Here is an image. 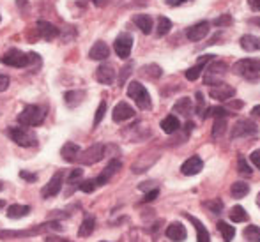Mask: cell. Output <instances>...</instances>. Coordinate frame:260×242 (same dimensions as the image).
Masks as SVG:
<instances>
[{"label":"cell","mask_w":260,"mask_h":242,"mask_svg":"<svg viewBox=\"0 0 260 242\" xmlns=\"http://www.w3.org/2000/svg\"><path fill=\"white\" fill-rule=\"evenodd\" d=\"M48 230H62L60 223L58 221H48L43 223V225H38L30 230H0V239L7 240V239H20V237H34L39 235V233H45Z\"/></svg>","instance_id":"6da1fadb"},{"label":"cell","mask_w":260,"mask_h":242,"mask_svg":"<svg viewBox=\"0 0 260 242\" xmlns=\"http://www.w3.org/2000/svg\"><path fill=\"white\" fill-rule=\"evenodd\" d=\"M0 62L9 67H28L32 62H39V57L36 53H23V51L13 48L0 57Z\"/></svg>","instance_id":"7a4b0ae2"},{"label":"cell","mask_w":260,"mask_h":242,"mask_svg":"<svg viewBox=\"0 0 260 242\" xmlns=\"http://www.w3.org/2000/svg\"><path fill=\"white\" fill-rule=\"evenodd\" d=\"M46 119V110L38 105H28L23 108V112L18 115V122L25 127H36L41 126Z\"/></svg>","instance_id":"3957f363"},{"label":"cell","mask_w":260,"mask_h":242,"mask_svg":"<svg viewBox=\"0 0 260 242\" xmlns=\"http://www.w3.org/2000/svg\"><path fill=\"white\" fill-rule=\"evenodd\" d=\"M232 71L244 80H260V60L257 58H241L234 64Z\"/></svg>","instance_id":"277c9868"},{"label":"cell","mask_w":260,"mask_h":242,"mask_svg":"<svg viewBox=\"0 0 260 242\" xmlns=\"http://www.w3.org/2000/svg\"><path fill=\"white\" fill-rule=\"evenodd\" d=\"M127 96L135 101V105L140 110H151L152 101H151V94L147 92L144 85L140 82H131L127 85Z\"/></svg>","instance_id":"5b68a950"},{"label":"cell","mask_w":260,"mask_h":242,"mask_svg":"<svg viewBox=\"0 0 260 242\" xmlns=\"http://www.w3.org/2000/svg\"><path fill=\"white\" fill-rule=\"evenodd\" d=\"M7 136L20 147H36L38 145V136L32 131L25 129V127H9L7 129Z\"/></svg>","instance_id":"8992f818"},{"label":"cell","mask_w":260,"mask_h":242,"mask_svg":"<svg viewBox=\"0 0 260 242\" xmlns=\"http://www.w3.org/2000/svg\"><path fill=\"white\" fill-rule=\"evenodd\" d=\"M226 69H229V65L225 64V62H218V60H211L209 62V65H206V76H204V80H206L207 85H218V83H221V78L226 75Z\"/></svg>","instance_id":"52a82bcc"},{"label":"cell","mask_w":260,"mask_h":242,"mask_svg":"<svg viewBox=\"0 0 260 242\" xmlns=\"http://www.w3.org/2000/svg\"><path fill=\"white\" fill-rule=\"evenodd\" d=\"M258 133V126L250 119H239L232 127V140L234 138H246V136H255Z\"/></svg>","instance_id":"ba28073f"},{"label":"cell","mask_w":260,"mask_h":242,"mask_svg":"<svg viewBox=\"0 0 260 242\" xmlns=\"http://www.w3.org/2000/svg\"><path fill=\"white\" fill-rule=\"evenodd\" d=\"M105 156V145L103 144H96L89 149H85L83 152H80L78 156V163L85 164V166H90V164H96L98 161H101Z\"/></svg>","instance_id":"9c48e42d"},{"label":"cell","mask_w":260,"mask_h":242,"mask_svg":"<svg viewBox=\"0 0 260 242\" xmlns=\"http://www.w3.org/2000/svg\"><path fill=\"white\" fill-rule=\"evenodd\" d=\"M113 50H115L117 57L126 60V58L131 55V50H133V38H131V34L122 32V34L117 36L115 43H113Z\"/></svg>","instance_id":"30bf717a"},{"label":"cell","mask_w":260,"mask_h":242,"mask_svg":"<svg viewBox=\"0 0 260 242\" xmlns=\"http://www.w3.org/2000/svg\"><path fill=\"white\" fill-rule=\"evenodd\" d=\"M209 96L211 99H214V101H229V99H232L236 96V89L230 85H226V83H218V85H212L211 89H209Z\"/></svg>","instance_id":"8fae6325"},{"label":"cell","mask_w":260,"mask_h":242,"mask_svg":"<svg viewBox=\"0 0 260 242\" xmlns=\"http://www.w3.org/2000/svg\"><path fill=\"white\" fill-rule=\"evenodd\" d=\"M62 184H64V171H57V174L53 175L52 179H50L48 184L43 188V198H53L57 196L58 193H60L62 189Z\"/></svg>","instance_id":"7c38bea8"},{"label":"cell","mask_w":260,"mask_h":242,"mask_svg":"<svg viewBox=\"0 0 260 242\" xmlns=\"http://www.w3.org/2000/svg\"><path fill=\"white\" fill-rule=\"evenodd\" d=\"M133 117H135V110L131 108L126 101L117 102L115 108H113V112H112L113 122H126V120L133 119Z\"/></svg>","instance_id":"4fadbf2b"},{"label":"cell","mask_w":260,"mask_h":242,"mask_svg":"<svg viewBox=\"0 0 260 242\" xmlns=\"http://www.w3.org/2000/svg\"><path fill=\"white\" fill-rule=\"evenodd\" d=\"M209 34V23L207 21H200V23H195L186 30V38L189 41L197 43V41H202L206 39V36Z\"/></svg>","instance_id":"5bb4252c"},{"label":"cell","mask_w":260,"mask_h":242,"mask_svg":"<svg viewBox=\"0 0 260 242\" xmlns=\"http://www.w3.org/2000/svg\"><path fill=\"white\" fill-rule=\"evenodd\" d=\"M120 166H122V163H120L119 159H112L108 163V166L105 168L103 171H101V175L98 179H94V181H96V184L98 186H105V184H108L110 182V179L113 177V175L117 174V171L120 170Z\"/></svg>","instance_id":"9a60e30c"},{"label":"cell","mask_w":260,"mask_h":242,"mask_svg":"<svg viewBox=\"0 0 260 242\" xmlns=\"http://www.w3.org/2000/svg\"><path fill=\"white\" fill-rule=\"evenodd\" d=\"M204 168V161L200 159L199 156H191L189 159H186L184 163H182L181 166V171L182 175H188V177H191V175H197L200 174Z\"/></svg>","instance_id":"2e32d148"},{"label":"cell","mask_w":260,"mask_h":242,"mask_svg":"<svg viewBox=\"0 0 260 242\" xmlns=\"http://www.w3.org/2000/svg\"><path fill=\"white\" fill-rule=\"evenodd\" d=\"M96 80L103 85H112L115 82V69L110 64H101L96 71Z\"/></svg>","instance_id":"e0dca14e"},{"label":"cell","mask_w":260,"mask_h":242,"mask_svg":"<svg viewBox=\"0 0 260 242\" xmlns=\"http://www.w3.org/2000/svg\"><path fill=\"white\" fill-rule=\"evenodd\" d=\"M212 57H214V55H204V57L199 60V64L193 65V67H189L188 71H186V78H188L189 82H195V80L202 75V71L206 69V65L212 60Z\"/></svg>","instance_id":"ac0fdd59"},{"label":"cell","mask_w":260,"mask_h":242,"mask_svg":"<svg viewBox=\"0 0 260 242\" xmlns=\"http://www.w3.org/2000/svg\"><path fill=\"white\" fill-rule=\"evenodd\" d=\"M80 152H82V149H80L76 144H73V142H68V144L60 149L62 159L68 161V163H75V161H78Z\"/></svg>","instance_id":"d6986e66"},{"label":"cell","mask_w":260,"mask_h":242,"mask_svg":"<svg viewBox=\"0 0 260 242\" xmlns=\"http://www.w3.org/2000/svg\"><path fill=\"white\" fill-rule=\"evenodd\" d=\"M167 237L170 240L182 242V240H186V237H188V232H186V228L181 225V223H172V225H168V228H167Z\"/></svg>","instance_id":"ffe728a7"},{"label":"cell","mask_w":260,"mask_h":242,"mask_svg":"<svg viewBox=\"0 0 260 242\" xmlns=\"http://www.w3.org/2000/svg\"><path fill=\"white\" fill-rule=\"evenodd\" d=\"M89 57L92 58V60H106V58L110 57V48L108 45L103 41H98L96 45L90 48L89 51Z\"/></svg>","instance_id":"44dd1931"},{"label":"cell","mask_w":260,"mask_h":242,"mask_svg":"<svg viewBox=\"0 0 260 242\" xmlns=\"http://www.w3.org/2000/svg\"><path fill=\"white\" fill-rule=\"evenodd\" d=\"M186 218L189 219V221L195 225V230H197V242H211V235H209V232H207V228L204 226V223L202 221H199V219L195 218V216H191V214H184Z\"/></svg>","instance_id":"7402d4cb"},{"label":"cell","mask_w":260,"mask_h":242,"mask_svg":"<svg viewBox=\"0 0 260 242\" xmlns=\"http://www.w3.org/2000/svg\"><path fill=\"white\" fill-rule=\"evenodd\" d=\"M38 30L45 41H52L58 36V28L55 25L48 23V21H38Z\"/></svg>","instance_id":"603a6c76"},{"label":"cell","mask_w":260,"mask_h":242,"mask_svg":"<svg viewBox=\"0 0 260 242\" xmlns=\"http://www.w3.org/2000/svg\"><path fill=\"white\" fill-rule=\"evenodd\" d=\"M179 127H181V122H179V119L175 115H168L161 120V129H163V133H167V134L177 133Z\"/></svg>","instance_id":"cb8c5ba5"},{"label":"cell","mask_w":260,"mask_h":242,"mask_svg":"<svg viewBox=\"0 0 260 242\" xmlns=\"http://www.w3.org/2000/svg\"><path fill=\"white\" fill-rule=\"evenodd\" d=\"M239 43L244 51H260V38H257V36L246 34L241 38Z\"/></svg>","instance_id":"d4e9b609"},{"label":"cell","mask_w":260,"mask_h":242,"mask_svg":"<svg viewBox=\"0 0 260 242\" xmlns=\"http://www.w3.org/2000/svg\"><path fill=\"white\" fill-rule=\"evenodd\" d=\"M133 21L144 34H151L152 32V18L149 14H135Z\"/></svg>","instance_id":"484cf974"},{"label":"cell","mask_w":260,"mask_h":242,"mask_svg":"<svg viewBox=\"0 0 260 242\" xmlns=\"http://www.w3.org/2000/svg\"><path fill=\"white\" fill-rule=\"evenodd\" d=\"M174 112L181 113V115H184V117H189V115H191V112H193V101L189 97L179 99V101L174 105Z\"/></svg>","instance_id":"4316f807"},{"label":"cell","mask_w":260,"mask_h":242,"mask_svg":"<svg viewBox=\"0 0 260 242\" xmlns=\"http://www.w3.org/2000/svg\"><path fill=\"white\" fill-rule=\"evenodd\" d=\"M28 214H30V207L28 205H11L7 209V218L9 219H20Z\"/></svg>","instance_id":"83f0119b"},{"label":"cell","mask_w":260,"mask_h":242,"mask_svg":"<svg viewBox=\"0 0 260 242\" xmlns=\"http://www.w3.org/2000/svg\"><path fill=\"white\" fill-rule=\"evenodd\" d=\"M94 228H96V219L94 216H87L78 228V237H89L94 232Z\"/></svg>","instance_id":"f1b7e54d"},{"label":"cell","mask_w":260,"mask_h":242,"mask_svg":"<svg viewBox=\"0 0 260 242\" xmlns=\"http://www.w3.org/2000/svg\"><path fill=\"white\" fill-rule=\"evenodd\" d=\"M216 226H218V232L221 233L223 242H232L234 235H236V228H234V226H230L229 223H225V221H219Z\"/></svg>","instance_id":"f546056e"},{"label":"cell","mask_w":260,"mask_h":242,"mask_svg":"<svg viewBox=\"0 0 260 242\" xmlns=\"http://www.w3.org/2000/svg\"><path fill=\"white\" fill-rule=\"evenodd\" d=\"M83 96L85 94L82 92V90H69V92H66V105L71 106V108H75V106H78L80 102L83 101Z\"/></svg>","instance_id":"4dcf8cb0"},{"label":"cell","mask_w":260,"mask_h":242,"mask_svg":"<svg viewBox=\"0 0 260 242\" xmlns=\"http://www.w3.org/2000/svg\"><path fill=\"white\" fill-rule=\"evenodd\" d=\"M230 113L229 110L221 108V106H214V108H207L206 112L202 113L204 119H209V117H214V119H226Z\"/></svg>","instance_id":"1f68e13d"},{"label":"cell","mask_w":260,"mask_h":242,"mask_svg":"<svg viewBox=\"0 0 260 242\" xmlns=\"http://www.w3.org/2000/svg\"><path fill=\"white\" fill-rule=\"evenodd\" d=\"M170 28H172V21L168 20L167 16H159V18H157V27H156L157 38H163V36H167L168 32H170Z\"/></svg>","instance_id":"d6a6232c"},{"label":"cell","mask_w":260,"mask_h":242,"mask_svg":"<svg viewBox=\"0 0 260 242\" xmlns=\"http://www.w3.org/2000/svg\"><path fill=\"white\" fill-rule=\"evenodd\" d=\"M230 193H232L234 198H244L250 193V186L246 182H234L232 188H230Z\"/></svg>","instance_id":"836d02e7"},{"label":"cell","mask_w":260,"mask_h":242,"mask_svg":"<svg viewBox=\"0 0 260 242\" xmlns=\"http://www.w3.org/2000/svg\"><path fill=\"white\" fill-rule=\"evenodd\" d=\"M243 235L248 242H260V226H255V225L246 226Z\"/></svg>","instance_id":"e575fe53"},{"label":"cell","mask_w":260,"mask_h":242,"mask_svg":"<svg viewBox=\"0 0 260 242\" xmlns=\"http://www.w3.org/2000/svg\"><path fill=\"white\" fill-rule=\"evenodd\" d=\"M230 219H232L234 223H244V221H248V212L244 211L241 205H237V207H234L232 211H230Z\"/></svg>","instance_id":"d590c367"},{"label":"cell","mask_w":260,"mask_h":242,"mask_svg":"<svg viewBox=\"0 0 260 242\" xmlns=\"http://www.w3.org/2000/svg\"><path fill=\"white\" fill-rule=\"evenodd\" d=\"M226 129V119H216L214 120V127H212V138H219Z\"/></svg>","instance_id":"8d00e7d4"},{"label":"cell","mask_w":260,"mask_h":242,"mask_svg":"<svg viewBox=\"0 0 260 242\" xmlns=\"http://www.w3.org/2000/svg\"><path fill=\"white\" fill-rule=\"evenodd\" d=\"M142 73H144L145 76H149V78H159V76L163 75L161 67H159V65H156V64H151V65H145V67H142Z\"/></svg>","instance_id":"74e56055"},{"label":"cell","mask_w":260,"mask_h":242,"mask_svg":"<svg viewBox=\"0 0 260 242\" xmlns=\"http://www.w3.org/2000/svg\"><path fill=\"white\" fill-rule=\"evenodd\" d=\"M204 207H207L209 211L212 212V214H221L223 201L219 200V198H216V200H209V201H204Z\"/></svg>","instance_id":"f35d334b"},{"label":"cell","mask_w":260,"mask_h":242,"mask_svg":"<svg viewBox=\"0 0 260 242\" xmlns=\"http://www.w3.org/2000/svg\"><path fill=\"white\" fill-rule=\"evenodd\" d=\"M232 23H234V20H232V16H230V14H221V16L216 18V20L212 21V25H214V27H218V28L230 27Z\"/></svg>","instance_id":"ab89813d"},{"label":"cell","mask_w":260,"mask_h":242,"mask_svg":"<svg viewBox=\"0 0 260 242\" xmlns=\"http://www.w3.org/2000/svg\"><path fill=\"white\" fill-rule=\"evenodd\" d=\"M82 177H83V170H82V168H75V170H73L71 174H69L68 184H69V186L80 184V182H82Z\"/></svg>","instance_id":"60d3db41"},{"label":"cell","mask_w":260,"mask_h":242,"mask_svg":"<svg viewBox=\"0 0 260 242\" xmlns=\"http://www.w3.org/2000/svg\"><path fill=\"white\" fill-rule=\"evenodd\" d=\"M237 168H239V174L243 175V177H250L251 171H253L244 157H239V161H237Z\"/></svg>","instance_id":"b9f144b4"},{"label":"cell","mask_w":260,"mask_h":242,"mask_svg":"<svg viewBox=\"0 0 260 242\" xmlns=\"http://www.w3.org/2000/svg\"><path fill=\"white\" fill-rule=\"evenodd\" d=\"M96 188H98V184H96V181H94V179H87V181H82L78 184V189H80V191H83V193H92Z\"/></svg>","instance_id":"7bdbcfd3"},{"label":"cell","mask_w":260,"mask_h":242,"mask_svg":"<svg viewBox=\"0 0 260 242\" xmlns=\"http://www.w3.org/2000/svg\"><path fill=\"white\" fill-rule=\"evenodd\" d=\"M106 108H108V106H106V101H101L100 102V108L96 110V115H94V126H98V124L103 120V117H105V113H106Z\"/></svg>","instance_id":"ee69618b"},{"label":"cell","mask_w":260,"mask_h":242,"mask_svg":"<svg viewBox=\"0 0 260 242\" xmlns=\"http://www.w3.org/2000/svg\"><path fill=\"white\" fill-rule=\"evenodd\" d=\"M131 69H133V64L131 62H127L126 65H124L122 69H120V76H119V85H124L127 80V76L131 75Z\"/></svg>","instance_id":"f6af8a7d"},{"label":"cell","mask_w":260,"mask_h":242,"mask_svg":"<svg viewBox=\"0 0 260 242\" xmlns=\"http://www.w3.org/2000/svg\"><path fill=\"white\" fill-rule=\"evenodd\" d=\"M7 89H9V76L0 73V92H6Z\"/></svg>","instance_id":"bcb514c9"},{"label":"cell","mask_w":260,"mask_h":242,"mask_svg":"<svg viewBox=\"0 0 260 242\" xmlns=\"http://www.w3.org/2000/svg\"><path fill=\"white\" fill-rule=\"evenodd\" d=\"M20 177L23 179V181H27V182H36V181H38V175H36V174H28V171H25V170L20 171Z\"/></svg>","instance_id":"7dc6e473"},{"label":"cell","mask_w":260,"mask_h":242,"mask_svg":"<svg viewBox=\"0 0 260 242\" xmlns=\"http://www.w3.org/2000/svg\"><path fill=\"white\" fill-rule=\"evenodd\" d=\"M197 102H199V106H197V113H200L202 115L206 110H204V96L202 92H197Z\"/></svg>","instance_id":"c3c4849f"},{"label":"cell","mask_w":260,"mask_h":242,"mask_svg":"<svg viewBox=\"0 0 260 242\" xmlns=\"http://www.w3.org/2000/svg\"><path fill=\"white\" fill-rule=\"evenodd\" d=\"M250 159H251V163H253L255 166H257L258 170H260V149H257V150H253V152H251Z\"/></svg>","instance_id":"681fc988"},{"label":"cell","mask_w":260,"mask_h":242,"mask_svg":"<svg viewBox=\"0 0 260 242\" xmlns=\"http://www.w3.org/2000/svg\"><path fill=\"white\" fill-rule=\"evenodd\" d=\"M157 194H159V189H152V191H149V193H145V198H144V201H154L156 198H157Z\"/></svg>","instance_id":"f907efd6"},{"label":"cell","mask_w":260,"mask_h":242,"mask_svg":"<svg viewBox=\"0 0 260 242\" xmlns=\"http://www.w3.org/2000/svg\"><path fill=\"white\" fill-rule=\"evenodd\" d=\"M248 4L253 11H260V0H248Z\"/></svg>","instance_id":"816d5d0a"},{"label":"cell","mask_w":260,"mask_h":242,"mask_svg":"<svg viewBox=\"0 0 260 242\" xmlns=\"http://www.w3.org/2000/svg\"><path fill=\"white\" fill-rule=\"evenodd\" d=\"M186 0H167L168 6H181V4H184Z\"/></svg>","instance_id":"f5cc1de1"},{"label":"cell","mask_w":260,"mask_h":242,"mask_svg":"<svg viewBox=\"0 0 260 242\" xmlns=\"http://www.w3.org/2000/svg\"><path fill=\"white\" fill-rule=\"evenodd\" d=\"M251 113H253V115H257V117H260V105L255 106V108L251 110Z\"/></svg>","instance_id":"db71d44e"},{"label":"cell","mask_w":260,"mask_h":242,"mask_svg":"<svg viewBox=\"0 0 260 242\" xmlns=\"http://www.w3.org/2000/svg\"><path fill=\"white\" fill-rule=\"evenodd\" d=\"M92 2H94V4H96V6L103 7V6H105V4H106V2H108V0H92Z\"/></svg>","instance_id":"11a10c76"},{"label":"cell","mask_w":260,"mask_h":242,"mask_svg":"<svg viewBox=\"0 0 260 242\" xmlns=\"http://www.w3.org/2000/svg\"><path fill=\"white\" fill-rule=\"evenodd\" d=\"M46 242H68V240H64V239H57V237H55V239H53V237H48V240H46Z\"/></svg>","instance_id":"9f6ffc18"},{"label":"cell","mask_w":260,"mask_h":242,"mask_svg":"<svg viewBox=\"0 0 260 242\" xmlns=\"http://www.w3.org/2000/svg\"><path fill=\"white\" fill-rule=\"evenodd\" d=\"M4 205H6V201H4V200H0V209H2Z\"/></svg>","instance_id":"6f0895ef"},{"label":"cell","mask_w":260,"mask_h":242,"mask_svg":"<svg viewBox=\"0 0 260 242\" xmlns=\"http://www.w3.org/2000/svg\"><path fill=\"white\" fill-rule=\"evenodd\" d=\"M257 203H258V207H260V193H258V196H257Z\"/></svg>","instance_id":"680465c9"},{"label":"cell","mask_w":260,"mask_h":242,"mask_svg":"<svg viewBox=\"0 0 260 242\" xmlns=\"http://www.w3.org/2000/svg\"><path fill=\"white\" fill-rule=\"evenodd\" d=\"M253 23H257V25H260V18H258V20H253Z\"/></svg>","instance_id":"91938a15"},{"label":"cell","mask_w":260,"mask_h":242,"mask_svg":"<svg viewBox=\"0 0 260 242\" xmlns=\"http://www.w3.org/2000/svg\"><path fill=\"white\" fill-rule=\"evenodd\" d=\"M2 189H4V184H2V182H0V191H2Z\"/></svg>","instance_id":"94428289"},{"label":"cell","mask_w":260,"mask_h":242,"mask_svg":"<svg viewBox=\"0 0 260 242\" xmlns=\"http://www.w3.org/2000/svg\"><path fill=\"white\" fill-rule=\"evenodd\" d=\"M103 242H105V240H103Z\"/></svg>","instance_id":"6125c7cd"}]
</instances>
